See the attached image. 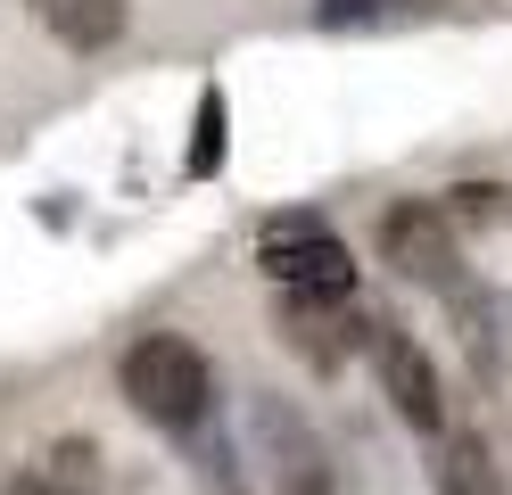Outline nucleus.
<instances>
[{"label":"nucleus","instance_id":"nucleus-1","mask_svg":"<svg viewBox=\"0 0 512 495\" xmlns=\"http://www.w3.org/2000/svg\"><path fill=\"white\" fill-rule=\"evenodd\" d=\"M116 380H124V405H133L141 421H157V429H199L207 405H215V372H207V355L190 347L182 330L133 339L124 363H116Z\"/></svg>","mask_w":512,"mask_h":495},{"label":"nucleus","instance_id":"nucleus-2","mask_svg":"<svg viewBox=\"0 0 512 495\" xmlns=\"http://www.w3.org/2000/svg\"><path fill=\"white\" fill-rule=\"evenodd\" d=\"M256 264L290 297H306V306H339L356 289V256H347V240L323 215H273L265 240H256Z\"/></svg>","mask_w":512,"mask_h":495},{"label":"nucleus","instance_id":"nucleus-3","mask_svg":"<svg viewBox=\"0 0 512 495\" xmlns=\"http://www.w3.org/2000/svg\"><path fill=\"white\" fill-rule=\"evenodd\" d=\"M356 347L372 355L380 396H389L422 438H446V396H438V372H430V347L413 339L397 314H356Z\"/></svg>","mask_w":512,"mask_h":495},{"label":"nucleus","instance_id":"nucleus-4","mask_svg":"<svg viewBox=\"0 0 512 495\" xmlns=\"http://www.w3.org/2000/svg\"><path fill=\"white\" fill-rule=\"evenodd\" d=\"M380 264H389L397 281H422L438 297H455L471 273H463V240L455 223H446L438 198H397L389 215H380Z\"/></svg>","mask_w":512,"mask_h":495},{"label":"nucleus","instance_id":"nucleus-5","mask_svg":"<svg viewBox=\"0 0 512 495\" xmlns=\"http://www.w3.org/2000/svg\"><path fill=\"white\" fill-rule=\"evenodd\" d=\"M248 446L273 471L281 495H331V462H323V446H314V429L290 413V396H273V388L248 396Z\"/></svg>","mask_w":512,"mask_h":495},{"label":"nucleus","instance_id":"nucleus-6","mask_svg":"<svg viewBox=\"0 0 512 495\" xmlns=\"http://www.w3.org/2000/svg\"><path fill=\"white\" fill-rule=\"evenodd\" d=\"M446 322H455V347L471 363V380L496 388L512 372V297L496 281H463L455 297H446Z\"/></svg>","mask_w":512,"mask_h":495},{"label":"nucleus","instance_id":"nucleus-7","mask_svg":"<svg viewBox=\"0 0 512 495\" xmlns=\"http://www.w3.org/2000/svg\"><path fill=\"white\" fill-rule=\"evenodd\" d=\"M430 487L438 495H512V479L496 471V454L471 438V429H446L438 454H430Z\"/></svg>","mask_w":512,"mask_h":495},{"label":"nucleus","instance_id":"nucleus-8","mask_svg":"<svg viewBox=\"0 0 512 495\" xmlns=\"http://www.w3.org/2000/svg\"><path fill=\"white\" fill-rule=\"evenodd\" d=\"M67 50H108L124 42V0H25Z\"/></svg>","mask_w":512,"mask_h":495},{"label":"nucleus","instance_id":"nucleus-9","mask_svg":"<svg viewBox=\"0 0 512 495\" xmlns=\"http://www.w3.org/2000/svg\"><path fill=\"white\" fill-rule=\"evenodd\" d=\"M42 479H50L58 495H100V487H108V454L91 446V438H58L50 462H42Z\"/></svg>","mask_w":512,"mask_h":495},{"label":"nucleus","instance_id":"nucleus-10","mask_svg":"<svg viewBox=\"0 0 512 495\" xmlns=\"http://www.w3.org/2000/svg\"><path fill=\"white\" fill-rule=\"evenodd\" d=\"M190 182H215V165H223V91L207 83L199 91V116H190Z\"/></svg>","mask_w":512,"mask_h":495},{"label":"nucleus","instance_id":"nucleus-11","mask_svg":"<svg viewBox=\"0 0 512 495\" xmlns=\"http://www.w3.org/2000/svg\"><path fill=\"white\" fill-rule=\"evenodd\" d=\"M438 207H446L455 231H463V223H504V190H496V182H463V190H446Z\"/></svg>","mask_w":512,"mask_h":495},{"label":"nucleus","instance_id":"nucleus-12","mask_svg":"<svg viewBox=\"0 0 512 495\" xmlns=\"http://www.w3.org/2000/svg\"><path fill=\"white\" fill-rule=\"evenodd\" d=\"M372 9H389V0H323L331 25H356V17H372Z\"/></svg>","mask_w":512,"mask_h":495},{"label":"nucleus","instance_id":"nucleus-13","mask_svg":"<svg viewBox=\"0 0 512 495\" xmlns=\"http://www.w3.org/2000/svg\"><path fill=\"white\" fill-rule=\"evenodd\" d=\"M0 495H58V487H50L42 471H17V479H9V487H0Z\"/></svg>","mask_w":512,"mask_h":495}]
</instances>
